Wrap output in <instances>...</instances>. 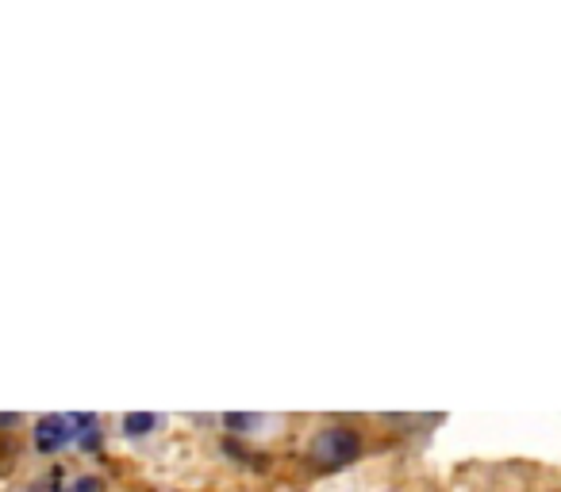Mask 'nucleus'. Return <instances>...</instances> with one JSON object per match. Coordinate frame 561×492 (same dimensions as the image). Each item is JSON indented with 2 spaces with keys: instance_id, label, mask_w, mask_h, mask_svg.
I'll list each match as a JSON object with an SVG mask.
<instances>
[{
  "instance_id": "obj_1",
  "label": "nucleus",
  "mask_w": 561,
  "mask_h": 492,
  "mask_svg": "<svg viewBox=\"0 0 561 492\" xmlns=\"http://www.w3.org/2000/svg\"><path fill=\"white\" fill-rule=\"evenodd\" d=\"M70 443L81 446H96V420L93 415H78V412H62V415H47L35 427V446L43 454H55Z\"/></svg>"
},
{
  "instance_id": "obj_2",
  "label": "nucleus",
  "mask_w": 561,
  "mask_h": 492,
  "mask_svg": "<svg viewBox=\"0 0 561 492\" xmlns=\"http://www.w3.org/2000/svg\"><path fill=\"white\" fill-rule=\"evenodd\" d=\"M312 454L323 466H346V461L358 454V435H354L351 427H328L316 435Z\"/></svg>"
},
{
  "instance_id": "obj_3",
  "label": "nucleus",
  "mask_w": 561,
  "mask_h": 492,
  "mask_svg": "<svg viewBox=\"0 0 561 492\" xmlns=\"http://www.w3.org/2000/svg\"><path fill=\"white\" fill-rule=\"evenodd\" d=\"M124 427H127V435H147L150 427H158V415H147V412H131L124 420Z\"/></svg>"
},
{
  "instance_id": "obj_4",
  "label": "nucleus",
  "mask_w": 561,
  "mask_h": 492,
  "mask_svg": "<svg viewBox=\"0 0 561 492\" xmlns=\"http://www.w3.org/2000/svg\"><path fill=\"white\" fill-rule=\"evenodd\" d=\"M257 415H227V427H254Z\"/></svg>"
},
{
  "instance_id": "obj_5",
  "label": "nucleus",
  "mask_w": 561,
  "mask_h": 492,
  "mask_svg": "<svg viewBox=\"0 0 561 492\" xmlns=\"http://www.w3.org/2000/svg\"><path fill=\"white\" fill-rule=\"evenodd\" d=\"M96 489H101V484H96L93 477H85V481H78V484H73L70 492H96Z\"/></svg>"
}]
</instances>
